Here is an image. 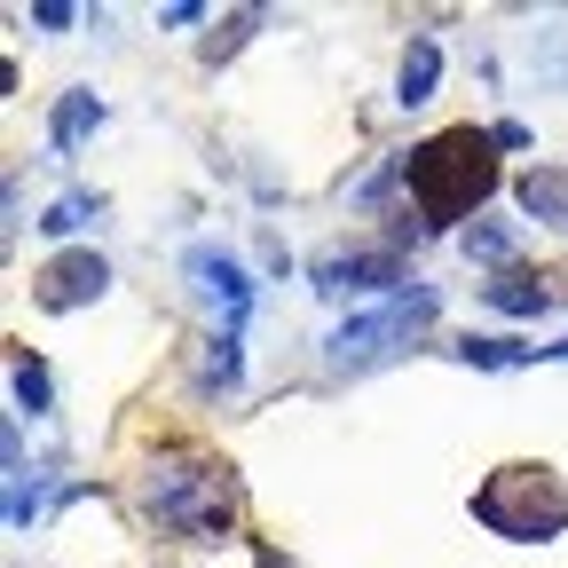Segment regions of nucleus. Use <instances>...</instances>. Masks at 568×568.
I'll list each match as a JSON object with an SVG mask.
<instances>
[{
	"mask_svg": "<svg viewBox=\"0 0 568 568\" xmlns=\"http://www.w3.org/2000/svg\"><path fill=\"white\" fill-rule=\"evenodd\" d=\"M32 24H40V32H63V24H71V9H63V0H40Z\"/></svg>",
	"mask_w": 568,
	"mask_h": 568,
	"instance_id": "6ab92c4d",
	"label": "nucleus"
},
{
	"mask_svg": "<svg viewBox=\"0 0 568 568\" xmlns=\"http://www.w3.org/2000/svg\"><path fill=\"white\" fill-rule=\"evenodd\" d=\"M443 316V293L435 284H403L395 301H379V308H355L332 339H324V372H339V379H364V372H379V364H395V355H410L418 339H426V324Z\"/></svg>",
	"mask_w": 568,
	"mask_h": 568,
	"instance_id": "7ed1b4c3",
	"label": "nucleus"
},
{
	"mask_svg": "<svg viewBox=\"0 0 568 568\" xmlns=\"http://www.w3.org/2000/svg\"><path fill=\"white\" fill-rule=\"evenodd\" d=\"M474 521L506 545H552L568 529V489L552 466H497L474 489Z\"/></svg>",
	"mask_w": 568,
	"mask_h": 568,
	"instance_id": "20e7f679",
	"label": "nucleus"
},
{
	"mask_svg": "<svg viewBox=\"0 0 568 568\" xmlns=\"http://www.w3.org/2000/svg\"><path fill=\"white\" fill-rule=\"evenodd\" d=\"M450 355H458L466 372H521V364H537L545 347H521V339H489V332H466Z\"/></svg>",
	"mask_w": 568,
	"mask_h": 568,
	"instance_id": "f8f14e48",
	"label": "nucleus"
},
{
	"mask_svg": "<svg viewBox=\"0 0 568 568\" xmlns=\"http://www.w3.org/2000/svg\"><path fill=\"white\" fill-rule=\"evenodd\" d=\"M88 222H103V197H95V190H63V197L40 213V237H80Z\"/></svg>",
	"mask_w": 568,
	"mask_h": 568,
	"instance_id": "2eb2a0df",
	"label": "nucleus"
},
{
	"mask_svg": "<svg viewBox=\"0 0 568 568\" xmlns=\"http://www.w3.org/2000/svg\"><path fill=\"white\" fill-rule=\"evenodd\" d=\"M103 293H111V261H103L95 245H71V253H55L48 268H32V301H40L48 316L95 308Z\"/></svg>",
	"mask_w": 568,
	"mask_h": 568,
	"instance_id": "0eeeda50",
	"label": "nucleus"
},
{
	"mask_svg": "<svg viewBox=\"0 0 568 568\" xmlns=\"http://www.w3.org/2000/svg\"><path fill=\"white\" fill-rule=\"evenodd\" d=\"M9 379H17V418L32 410V418H48L55 410V379H48V364H40V355H9Z\"/></svg>",
	"mask_w": 568,
	"mask_h": 568,
	"instance_id": "4468645a",
	"label": "nucleus"
},
{
	"mask_svg": "<svg viewBox=\"0 0 568 568\" xmlns=\"http://www.w3.org/2000/svg\"><path fill=\"white\" fill-rule=\"evenodd\" d=\"M182 276H190V293L222 316V332H245V316H253V301H261V284L245 276V261L230 253V245H190L182 253Z\"/></svg>",
	"mask_w": 568,
	"mask_h": 568,
	"instance_id": "423d86ee",
	"label": "nucleus"
},
{
	"mask_svg": "<svg viewBox=\"0 0 568 568\" xmlns=\"http://www.w3.org/2000/svg\"><path fill=\"white\" fill-rule=\"evenodd\" d=\"M245 379V332H213L197 355V395H237Z\"/></svg>",
	"mask_w": 568,
	"mask_h": 568,
	"instance_id": "9b49d317",
	"label": "nucleus"
},
{
	"mask_svg": "<svg viewBox=\"0 0 568 568\" xmlns=\"http://www.w3.org/2000/svg\"><path fill=\"white\" fill-rule=\"evenodd\" d=\"M142 514L182 545H222L230 521H237V481H230V466L174 450V458H159L142 474Z\"/></svg>",
	"mask_w": 568,
	"mask_h": 568,
	"instance_id": "f03ea898",
	"label": "nucleus"
},
{
	"mask_svg": "<svg viewBox=\"0 0 568 568\" xmlns=\"http://www.w3.org/2000/svg\"><path fill=\"white\" fill-rule=\"evenodd\" d=\"M481 301H489L497 316H545V308H552V293H545L537 276H521V268H506V276H489V284H481Z\"/></svg>",
	"mask_w": 568,
	"mask_h": 568,
	"instance_id": "ddd939ff",
	"label": "nucleus"
},
{
	"mask_svg": "<svg viewBox=\"0 0 568 568\" xmlns=\"http://www.w3.org/2000/svg\"><path fill=\"white\" fill-rule=\"evenodd\" d=\"M497 142L489 126H443L435 142H418L403 159V182H410V222L418 230H450L497 190Z\"/></svg>",
	"mask_w": 568,
	"mask_h": 568,
	"instance_id": "f257e3e1",
	"label": "nucleus"
},
{
	"mask_svg": "<svg viewBox=\"0 0 568 568\" xmlns=\"http://www.w3.org/2000/svg\"><path fill=\"white\" fill-rule=\"evenodd\" d=\"M514 197H521L529 222H545V230L568 237V166H529V174L514 182Z\"/></svg>",
	"mask_w": 568,
	"mask_h": 568,
	"instance_id": "1a4fd4ad",
	"label": "nucleus"
},
{
	"mask_svg": "<svg viewBox=\"0 0 568 568\" xmlns=\"http://www.w3.org/2000/svg\"><path fill=\"white\" fill-rule=\"evenodd\" d=\"M435 80H443V48L426 40V32H410V48H403V71H395V103H403V111L435 103Z\"/></svg>",
	"mask_w": 568,
	"mask_h": 568,
	"instance_id": "9d476101",
	"label": "nucleus"
},
{
	"mask_svg": "<svg viewBox=\"0 0 568 568\" xmlns=\"http://www.w3.org/2000/svg\"><path fill=\"white\" fill-rule=\"evenodd\" d=\"M261 268H268V276H284V268H293V253H284V237H261Z\"/></svg>",
	"mask_w": 568,
	"mask_h": 568,
	"instance_id": "aec40b11",
	"label": "nucleus"
},
{
	"mask_svg": "<svg viewBox=\"0 0 568 568\" xmlns=\"http://www.w3.org/2000/svg\"><path fill=\"white\" fill-rule=\"evenodd\" d=\"M514 253H521V230H514V222H474V230H466V261H481V268H497V276L514 268Z\"/></svg>",
	"mask_w": 568,
	"mask_h": 568,
	"instance_id": "dca6fc26",
	"label": "nucleus"
},
{
	"mask_svg": "<svg viewBox=\"0 0 568 568\" xmlns=\"http://www.w3.org/2000/svg\"><path fill=\"white\" fill-rule=\"evenodd\" d=\"M103 119H111V111H103V95H95V88H71V95L55 103V119H48V151H55V159H71V151H80V142H88Z\"/></svg>",
	"mask_w": 568,
	"mask_h": 568,
	"instance_id": "6e6552de",
	"label": "nucleus"
},
{
	"mask_svg": "<svg viewBox=\"0 0 568 568\" xmlns=\"http://www.w3.org/2000/svg\"><path fill=\"white\" fill-rule=\"evenodd\" d=\"M261 24H268V9H237V17H222V24H213V40H205L197 55H205V63H230V55L245 48V32H261Z\"/></svg>",
	"mask_w": 568,
	"mask_h": 568,
	"instance_id": "f3484780",
	"label": "nucleus"
},
{
	"mask_svg": "<svg viewBox=\"0 0 568 568\" xmlns=\"http://www.w3.org/2000/svg\"><path fill=\"white\" fill-rule=\"evenodd\" d=\"M308 284H316V293L324 301H347V293H403V284H410V268H403V253L395 245H332V253H316L308 261Z\"/></svg>",
	"mask_w": 568,
	"mask_h": 568,
	"instance_id": "39448f33",
	"label": "nucleus"
},
{
	"mask_svg": "<svg viewBox=\"0 0 568 568\" xmlns=\"http://www.w3.org/2000/svg\"><path fill=\"white\" fill-rule=\"evenodd\" d=\"M489 142H497V151H529V126H521V119H497Z\"/></svg>",
	"mask_w": 568,
	"mask_h": 568,
	"instance_id": "a211bd4d",
	"label": "nucleus"
}]
</instances>
